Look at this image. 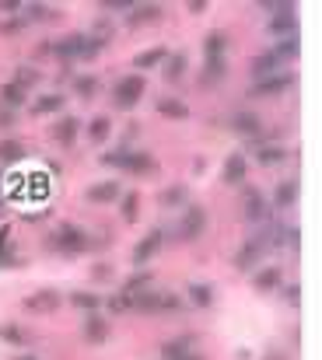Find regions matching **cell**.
<instances>
[{"mask_svg": "<svg viewBox=\"0 0 322 360\" xmlns=\"http://www.w3.org/2000/svg\"><path fill=\"white\" fill-rule=\"evenodd\" d=\"M102 50H105V43L95 39V36H85V32H71V36L53 43V57L64 60V63H71V60H95Z\"/></svg>", "mask_w": 322, "mask_h": 360, "instance_id": "cell-1", "label": "cell"}, {"mask_svg": "<svg viewBox=\"0 0 322 360\" xmlns=\"http://www.w3.org/2000/svg\"><path fill=\"white\" fill-rule=\"evenodd\" d=\"M46 248L50 252H60V255H81L92 248V234L78 224H60L46 234Z\"/></svg>", "mask_w": 322, "mask_h": 360, "instance_id": "cell-2", "label": "cell"}, {"mask_svg": "<svg viewBox=\"0 0 322 360\" xmlns=\"http://www.w3.org/2000/svg\"><path fill=\"white\" fill-rule=\"evenodd\" d=\"M144 95H147V77L144 74H126L112 88V105L116 109H133Z\"/></svg>", "mask_w": 322, "mask_h": 360, "instance_id": "cell-3", "label": "cell"}, {"mask_svg": "<svg viewBox=\"0 0 322 360\" xmlns=\"http://www.w3.org/2000/svg\"><path fill=\"white\" fill-rule=\"evenodd\" d=\"M203 231H207V207H200V203H186L175 238H179V241H196Z\"/></svg>", "mask_w": 322, "mask_h": 360, "instance_id": "cell-4", "label": "cell"}, {"mask_svg": "<svg viewBox=\"0 0 322 360\" xmlns=\"http://www.w3.org/2000/svg\"><path fill=\"white\" fill-rule=\"evenodd\" d=\"M266 248H270V245H266V234H249V238L242 241V248L235 252V259H231L235 269H238V273H249V269L266 255Z\"/></svg>", "mask_w": 322, "mask_h": 360, "instance_id": "cell-5", "label": "cell"}, {"mask_svg": "<svg viewBox=\"0 0 322 360\" xmlns=\"http://www.w3.org/2000/svg\"><path fill=\"white\" fill-rule=\"evenodd\" d=\"M242 217L249 224H263L270 217V203H266V196L256 186H242Z\"/></svg>", "mask_w": 322, "mask_h": 360, "instance_id": "cell-6", "label": "cell"}, {"mask_svg": "<svg viewBox=\"0 0 322 360\" xmlns=\"http://www.w3.org/2000/svg\"><path fill=\"white\" fill-rule=\"evenodd\" d=\"M22 304H25V311H32V315H53V311H60L64 294H60L57 287H43V290H32Z\"/></svg>", "mask_w": 322, "mask_h": 360, "instance_id": "cell-7", "label": "cell"}, {"mask_svg": "<svg viewBox=\"0 0 322 360\" xmlns=\"http://www.w3.org/2000/svg\"><path fill=\"white\" fill-rule=\"evenodd\" d=\"M294 84V74H273V77H263L249 88V98H277L284 95L287 88Z\"/></svg>", "mask_w": 322, "mask_h": 360, "instance_id": "cell-8", "label": "cell"}, {"mask_svg": "<svg viewBox=\"0 0 322 360\" xmlns=\"http://www.w3.org/2000/svg\"><path fill=\"white\" fill-rule=\"evenodd\" d=\"M161 245H165V231L161 227H151L137 245H133V266H144V262H151L158 252H161Z\"/></svg>", "mask_w": 322, "mask_h": 360, "instance_id": "cell-9", "label": "cell"}, {"mask_svg": "<svg viewBox=\"0 0 322 360\" xmlns=\"http://www.w3.org/2000/svg\"><path fill=\"white\" fill-rule=\"evenodd\" d=\"M109 332H112V325H109L105 315H98V311L85 315V322H81V336H85L88 346H102V343L109 339Z\"/></svg>", "mask_w": 322, "mask_h": 360, "instance_id": "cell-10", "label": "cell"}, {"mask_svg": "<svg viewBox=\"0 0 322 360\" xmlns=\"http://www.w3.org/2000/svg\"><path fill=\"white\" fill-rule=\"evenodd\" d=\"M270 36H277V39L298 36V15H294L291 4H280V8L273 11V18H270Z\"/></svg>", "mask_w": 322, "mask_h": 360, "instance_id": "cell-11", "label": "cell"}, {"mask_svg": "<svg viewBox=\"0 0 322 360\" xmlns=\"http://www.w3.org/2000/svg\"><path fill=\"white\" fill-rule=\"evenodd\" d=\"M119 172H126V175H154V172H158V158H154L151 151H133V147H130Z\"/></svg>", "mask_w": 322, "mask_h": 360, "instance_id": "cell-12", "label": "cell"}, {"mask_svg": "<svg viewBox=\"0 0 322 360\" xmlns=\"http://www.w3.org/2000/svg\"><path fill=\"white\" fill-rule=\"evenodd\" d=\"M245 179H249V158H245L242 151L228 154V161H224V168H221V182H224V186H245Z\"/></svg>", "mask_w": 322, "mask_h": 360, "instance_id": "cell-13", "label": "cell"}, {"mask_svg": "<svg viewBox=\"0 0 322 360\" xmlns=\"http://www.w3.org/2000/svg\"><path fill=\"white\" fill-rule=\"evenodd\" d=\"M228 130H235L238 137H249V140H263V119L256 112H235L228 119Z\"/></svg>", "mask_w": 322, "mask_h": 360, "instance_id": "cell-14", "label": "cell"}, {"mask_svg": "<svg viewBox=\"0 0 322 360\" xmlns=\"http://www.w3.org/2000/svg\"><path fill=\"white\" fill-rule=\"evenodd\" d=\"M78 133H81V119H78V116H60V119L50 126V137H53L60 147H74V144H78Z\"/></svg>", "mask_w": 322, "mask_h": 360, "instance_id": "cell-15", "label": "cell"}, {"mask_svg": "<svg viewBox=\"0 0 322 360\" xmlns=\"http://www.w3.org/2000/svg\"><path fill=\"white\" fill-rule=\"evenodd\" d=\"M161 15H165V8H161V4H133V8L126 11V25H130V29L154 25V22H161Z\"/></svg>", "mask_w": 322, "mask_h": 360, "instance_id": "cell-16", "label": "cell"}, {"mask_svg": "<svg viewBox=\"0 0 322 360\" xmlns=\"http://www.w3.org/2000/svg\"><path fill=\"white\" fill-rule=\"evenodd\" d=\"M119 196H123V186H119V179H105V182H98V186H92V189H88V203H95V207L119 203Z\"/></svg>", "mask_w": 322, "mask_h": 360, "instance_id": "cell-17", "label": "cell"}, {"mask_svg": "<svg viewBox=\"0 0 322 360\" xmlns=\"http://www.w3.org/2000/svg\"><path fill=\"white\" fill-rule=\"evenodd\" d=\"M126 297H130V311H140V315H158V308H161V290H151V287L133 290Z\"/></svg>", "mask_w": 322, "mask_h": 360, "instance_id": "cell-18", "label": "cell"}, {"mask_svg": "<svg viewBox=\"0 0 322 360\" xmlns=\"http://www.w3.org/2000/svg\"><path fill=\"white\" fill-rule=\"evenodd\" d=\"M252 287H256L259 294L280 290V287H284V269H280V266H263V269H256V273H252Z\"/></svg>", "mask_w": 322, "mask_h": 360, "instance_id": "cell-19", "label": "cell"}, {"mask_svg": "<svg viewBox=\"0 0 322 360\" xmlns=\"http://www.w3.org/2000/svg\"><path fill=\"white\" fill-rule=\"evenodd\" d=\"M252 158H256V165H280V161H287V147L284 144H252Z\"/></svg>", "mask_w": 322, "mask_h": 360, "instance_id": "cell-20", "label": "cell"}, {"mask_svg": "<svg viewBox=\"0 0 322 360\" xmlns=\"http://www.w3.org/2000/svg\"><path fill=\"white\" fill-rule=\"evenodd\" d=\"M186 203H189V186H182V182H175V186H165V189L158 193V207H161V210L186 207Z\"/></svg>", "mask_w": 322, "mask_h": 360, "instance_id": "cell-21", "label": "cell"}, {"mask_svg": "<svg viewBox=\"0 0 322 360\" xmlns=\"http://www.w3.org/2000/svg\"><path fill=\"white\" fill-rule=\"evenodd\" d=\"M186 67H189V57H186V53H172V57L161 63V77H165L168 84H179V81L186 77Z\"/></svg>", "mask_w": 322, "mask_h": 360, "instance_id": "cell-22", "label": "cell"}, {"mask_svg": "<svg viewBox=\"0 0 322 360\" xmlns=\"http://www.w3.org/2000/svg\"><path fill=\"white\" fill-rule=\"evenodd\" d=\"M294 203H298V182H294V179L277 182V189H273V203H270V207H277V210H291Z\"/></svg>", "mask_w": 322, "mask_h": 360, "instance_id": "cell-23", "label": "cell"}, {"mask_svg": "<svg viewBox=\"0 0 322 360\" xmlns=\"http://www.w3.org/2000/svg\"><path fill=\"white\" fill-rule=\"evenodd\" d=\"M203 53H207V60H224V57H228V32H221V29L207 32Z\"/></svg>", "mask_w": 322, "mask_h": 360, "instance_id": "cell-24", "label": "cell"}, {"mask_svg": "<svg viewBox=\"0 0 322 360\" xmlns=\"http://www.w3.org/2000/svg\"><path fill=\"white\" fill-rule=\"evenodd\" d=\"M29 102V91L25 88H18L15 81H8V84H0V105H4V109H22Z\"/></svg>", "mask_w": 322, "mask_h": 360, "instance_id": "cell-25", "label": "cell"}, {"mask_svg": "<svg viewBox=\"0 0 322 360\" xmlns=\"http://www.w3.org/2000/svg\"><path fill=\"white\" fill-rule=\"evenodd\" d=\"M277 67H284L273 53H263V57H256L252 63H249V70H252V81H263V77H273V74H280Z\"/></svg>", "mask_w": 322, "mask_h": 360, "instance_id": "cell-26", "label": "cell"}, {"mask_svg": "<svg viewBox=\"0 0 322 360\" xmlns=\"http://www.w3.org/2000/svg\"><path fill=\"white\" fill-rule=\"evenodd\" d=\"M158 116H165V119H175V123H182V119H189V105L182 102V98H158Z\"/></svg>", "mask_w": 322, "mask_h": 360, "instance_id": "cell-27", "label": "cell"}, {"mask_svg": "<svg viewBox=\"0 0 322 360\" xmlns=\"http://www.w3.org/2000/svg\"><path fill=\"white\" fill-rule=\"evenodd\" d=\"M0 339H4L8 346H32V332L18 322H8V325H0Z\"/></svg>", "mask_w": 322, "mask_h": 360, "instance_id": "cell-28", "label": "cell"}, {"mask_svg": "<svg viewBox=\"0 0 322 360\" xmlns=\"http://www.w3.org/2000/svg\"><path fill=\"white\" fill-rule=\"evenodd\" d=\"M22 18H25V25H32V22H57L60 11H57L53 4H25V8H22Z\"/></svg>", "mask_w": 322, "mask_h": 360, "instance_id": "cell-29", "label": "cell"}, {"mask_svg": "<svg viewBox=\"0 0 322 360\" xmlns=\"http://www.w3.org/2000/svg\"><path fill=\"white\" fill-rule=\"evenodd\" d=\"M165 60H168V50H165V46H154V50L137 53V57H133V67H137V70H151V67H161Z\"/></svg>", "mask_w": 322, "mask_h": 360, "instance_id": "cell-30", "label": "cell"}, {"mask_svg": "<svg viewBox=\"0 0 322 360\" xmlns=\"http://www.w3.org/2000/svg\"><path fill=\"white\" fill-rule=\"evenodd\" d=\"M67 105V95H43L39 102H32V116H53V112H64Z\"/></svg>", "mask_w": 322, "mask_h": 360, "instance_id": "cell-31", "label": "cell"}, {"mask_svg": "<svg viewBox=\"0 0 322 360\" xmlns=\"http://www.w3.org/2000/svg\"><path fill=\"white\" fill-rule=\"evenodd\" d=\"M119 217H123V224L140 220V193H123L119 196Z\"/></svg>", "mask_w": 322, "mask_h": 360, "instance_id": "cell-32", "label": "cell"}, {"mask_svg": "<svg viewBox=\"0 0 322 360\" xmlns=\"http://www.w3.org/2000/svg\"><path fill=\"white\" fill-rule=\"evenodd\" d=\"M266 245H273V248H298V227H284V224H277L270 234H266Z\"/></svg>", "mask_w": 322, "mask_h": 360, "instance_id": "cell-33", "label": "cell"}, {"mask_svg": "<svg viewBox=\"0 0 322 360\" xmlns=\"http://www.w3.org/2000/svg\"><path fill=\"white\" fill-rule=\"evenodd\" d=\"M189 343H193L189 336L161 343V360H186V357H189Z\"/></svg>", "mask_w": 322, "mask_h": 360, "instance_id": "cell-34", "label": "cell"}, {"mask_svg": "<svg viewBox=\"0 0 322 360\" xmlns=\"http://www.w3.org/2000/svg\"><path fill=\"white\" fill-rule=\"evenodd\" d=\"M109 133H112V119H109V116H95V119L88 123V140H92V144H105Z\"/></svg>", "mask_w": 322, "mask_h": 360, "instance_id": "cell-35", "label": "cell"}, {"mask_svg": "<svg viewBox=\"0 0 322 360\" xmlns=\"http://www.w3.org/2000/svg\"><path fill=\"white\" fill-rule=\"evenodd\" d=\"M71 304L92 315V311H98V308H102V297H98L95 290H74V294H71Z\"/></svg>", "mask_w": 322, "mask_h": 360, "instance_id": "cell-36", "label": "cell"}, {"mask_svg": "<svg viewBox=\"0 0 322 360\" xmlns=\"http://www.w3.org/2000/svg\"><path fill=\"white\" fill-rule=\"evenodd\" d=\"M39 81H43V74H39L32 63H22V67L15 70V84H18V88H25V91H32Z\"/></svg>", "mask_w": 322, "mask_h": 360, "instance_id": "cell-37", "label": "cell"}, {"mask_svg": "<svg viewBox=\"0 0 322 360\" xmlns=\"http://www.w3.org/2000/svg\"><path fill=\"white\" fill-rule=\"evenodd\" d=\"M186 290H189V301H193L196 308H210V304H214V287H210V283H189Z\"/></svg>", "mask_w": 322, "mask_h": 360, "instance_id": "cell-38", "label": "cell"}, {"mask_svg": "<svg viewBox=\"0 0 322 360\" xmlns=\"http://www.w3.org/2000/svg\"><path fill=\"white\" fill-rule=\"evenodd\" d=\"M25 144L22 140H0V161H4V165H11V161H22L25 158Z\"/></svg>", "mask_w": 322, "mask_h": 360, "instance_id": "cell-39", "label": "cell"}, {"mask_svg": "<svg viewBox=\"0 0 322 360\" xmlns=\"http://www.w3.org/2000/svg\"><path fill=\"white\" fill-rule=\"evenodd\" d=\"M298 50H301V46H298V36H287V39H277V46H273L270 53L284 63V60H294V57H298Z\"/></svg>", "mask_w": 322, "mask_h": 360, "instance_id": "cell-40", "label": "cell"}, {"mask_svg": "<svg viewBox=\"0 0 322 360\" xmlns=\"http://www.w3.org/2000/svg\"><path fill=\"white\" fill-rule=\"evenodd\" d=\"M25 29H29V25H25L22 15H15V18H0V39H18Z\"/></svg>", "mask_w": 322, "mask_h": 360, "instance_id": "cell-41", "label": "cell"}, {"mask_svg": "<svg viewBox=\"0 0 322 360\" xmlns=\"http://www.w3.org/2000/svg\"><path fill=\"white\" fill-rule=\"evenodd\" d=\"M74 95H81V98H95V95H98V77H95V74H81V77H74Z\"/></svg>", "mask_w": 322, "mask_h": 360, "instance_id": "cell-42", "label": "cell"}, {"mask_svg": "<svg viewBox=\"0 0 322 360\" xmlns=\"http://www.w3.org/2000/svg\"><path fill=\"white\" fill-rule=\"evenodd\" d=\"M228 74V63L224 60H207V67H203V84H214V81H221Z\"/></svg>", "mask_w": 322, "mask_h": 360, "instance_id": "cell-43", "label": "cell"}, {"mask_svg": "<svg viewBox=\"0 0 322 360\" xmlns=\"http://www.w3.org/2000/svg\"><path fill=\"white\" fill-rule=\"evenodd\" d=\"M144 287H151V273H147V269L133 273V276L123 283V294H133V290H144Z\"/></svg>", "mask_w": 322, "mask_h": 360, "instance_id": "cell-44", "label": "cell"}, {"mask_svg": "<svg viewBox=\"0 0 322 360\" xmlns=\"http://www.w3.org/2000/svg\"><path fill=\"white\" fill-rule=\"evenodd\" d=\"M105 308H109L112 315H126V311H130V297L119 290V294H112V297L105 301Z\"/></svg>", "mask_w": 322, "mask_h": 360, "instance_id": "cell-45", "label": "cell"}, {"mask_svg": "<svg viewBox=\"0 0 322 360\" xmlns=\"http://www.w3.org/2000/svg\"><path fill=\"white\" fill-rule=\"evenodd\" d=\"M161 311H182V297H179V294L161 290V308H158V315H161Z\"/></svg>", "mask_w": 322, "mask_h": 360, "instance_id": "cell-46", "label": "cell"}, {"mask_svg": "<svg viewBox=\"0 0 322 360\" xmlns=\"http://www.w3.org/2000/svg\"><path fill=\"white\" fill-rule=\"evenodd\" d=\"M29 193L46 196V193H50V179H46V175H29Z\"/></svg>", "mask_w": 322, "mask_h": 360, "instance_id": "cell-47", "label": "cell"}, {"mask_svg": "<svg viewBox=\"0 0 322 360\" xmlns=\"http://www.w3.org/2000/svg\"><path fill=\"white\" fill-rule=\"evenodd\" d=\"M22 0H0V15H4V18H15V15H22Z\"/></svg>", "mask_w": 322, "mask_h": 360, "instance_id": "cell-48", "label": "cell"}, {"mask_svg": "<svg viewBox=\"0 0 322 360\" xmlns=\"http://www.w3.org/2000/svg\"><path fill=\"white\" fill-rule=\"evenodd\" d=\"M92 276H95V280H109V276H112V266H109V262H95V266H92Z\"/></svg>", "mask_w": 322, "mask_h": 360, "instance_id": "cell-49", "label": "cell"}, {"mask_svg": "<svg viewBox=\"0 0 322 360\" xmlns=\"http://www.w3.org/2000/svg\"><path fill=\"white\" fill-rule=\"evenodd\" d=\"M18 119H15V112L11 109H4V105H0V130H11Z\"/></svg>", "mask_w": 322, "mask_h": 360, "instance_id": "cell-50", "label": "cell"}, {"mask_svg": "<svg viewBox=\"0 0 322 360\" xmlns=\"http://www.w3.org/2000/svg\"><path fill=\"white\" fill-rule=\"evenodd\" d=\"M280 290L287 294V301H291V304H298V301H301V294H298L301 287H298V283H291V287H280Z\"/></svg>", "mask_w": 322, "mask_h": 360, "instance_id": "cell-51", "label": "cell"}, {"mask_svg": "<svg viewBox=\"0 0 322 360\" xmlns=\"http://www.w3.org/2000/svg\"><path fill=\"white\" fill-rule=\"evenodd\" d=\"M263 360H291V357H287L284 350H277V346H270V350L263 353Z\"/></svg>", "mask_w": 322, "mask_h": 360, "instance_id": "cell-52", "label": "cell"}, {"mask_svg": "<svg viewBox=\"0 0 322 360\" xmlns=\"http://www.w3.org/2000/svg\"><path fill=\"white\" fill-rule=\"evenodd\" d=\"M186 8H189V15H203L207 11V0H189Z\"/></svg>", "mask_w": 322, "mask_h": 360, "instance_id": "cell-53", "label": "cell"}, {"mask_svg": "<svg viewBox=\"0 0 322 360\" xmlns=\"http://www.w3.org/2000/svg\"><path fill=\"white\" fill-rule=\"evenodd\" d=\"M8 245H11V231H8V227H0V255H4Z\"/></svg>", "mask_w": 322, "mask_h": 360, "instance_id": "cell-54", "label": "cell"}, {"mask_svg": "<svg viewBox=\"0 0 322 360\" xmlns=\"http://www.w3.org/2000/svg\"><path fill=\"white\" fill-rule=\"evenodd\" d=\"M15 360H39V357H32V353H22V357H15Z\"/></svg>", "mask_w": 322, "mask_h": 360, "instance_id": "cell-55", "label": "cell"}, {"mask_svg": "<svg viewBox=\"0 0 322 360\" xmlns=\"http://www.w3.org/2000/svg\"><path fill=\"white\" fill-rule=\"evenodd\" d=\"M0 207H4V182H0Z\"/></svg>", "mask_w": 322, "mask_h": 360, "instance_id": "cell-56", "label": "cell"}, {"mask_svg": "<svg viewBox=\"0 0 322 360\" xmlns=\"http://www.w3.org/2000/svg\"><path fill=\"white\" fill-rule=\"evenodd\" d=\"M186 360H203V357H196V353H189V357H186Z\"/></svg>", "mask_w": 322, "mask_h": 360, "instance_id": "cell-57", "label": "cell"}]
</instances>
